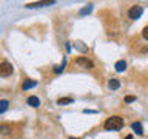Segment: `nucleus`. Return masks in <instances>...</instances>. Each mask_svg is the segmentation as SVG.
Returning a JSON list of instances; mask_svg holds the SVG:
<instances>
[{"mask_svg":"<svg viewBox=\"0 0 148 139\" xmlns=\"http://www.w3.org/2000/svg\"><path fill=\"white\" fill-rule=\"evenodd\" d=\"M105 130H108V131H119L120 128L123 127V119L120 118V116H111L105 120Z\"/></svg>","mask_w":148,"mask_h":139,"instance_id":"1","label":"nucleus"},{"mask_svg":"<svg viewBox=\"0 0 148 139\" xmlns=\"http://www.w3.org/2000/svg\"><path fill=\"white\" fill-rule=\"evenodd\" d=\"M12 71H14V68L9 62L5 60V62L0 63V77H9L12 74Z\"/></svg>","mask_w":148,"mask_h":139,"instance_id":"2","label":"nucleus"},{"mask_svg":"<svg viewBox=\"0 0 148 139\" xmlns=\"http://www.w3.org/2000/svg\"><path fill=\"white\" fill-rule=\"evenodd\" d=\"M142 12H143V8L140 6V5H134V6L130 8L128 17L131 19V20H136V19H139V17L142 16Z\"/></svg>","mask_w":148,"mask_h":139,"instance_id":"3","label":"nucleus"},{"mask_svg":"<svg viewBox=\"0 0 148 139\" xmlns=\"http://www.w3.org/2000/svg\"><path fill=\"white\" fill-rule=\"evenodd\" d=\"M76 62H77V65H80V67H85V68H88V70L94 68V63H92L90 59H86V57H79Z\"/></svg>","mask_w":148,"mask_h":139,"instance_id":"4","label":"nucleus"},{"mask_svg":"<svg viewBox=\"0 0 148 139\" xmlns=\"http://www.w3.org/2000/svg\"><path fill=\"white\" fill-rule=\"evenodd\" d=\"M56 2L51 0V2H36V3H28L25 5L26 8H42V6H49V5H54Z\"/></svg>","mask_w":148,"mask_h":139,"instance_id":"5","label":"nucleus"},{"mask_svg":"<svg viewBox=\"0 0 148 139\" xmlns=\"http://www.w3.org/2000/svg\"><path fill=\"white\" fill-rule=\"evenodd\" d=\"M26 104L31 105V107H34V108H37V107L40 105V100H39V97H37V96H29L26 99Z\"/></svg>","mask_w":148,"mask_h":139,"instance_id":"6","label":"nucleus"},{"mask_svg":"<svg viewBox=\"0 0 148 139\" xmlns=\"http://www.w3.org/2000/svg\"><path fill=\"white\" fill-rule=\"evenodd\" d=\"M12 125L11 124H2L0 125V133L2 134H12Z\"/></svg>","mask_w":148,"mask_h":139,"instance_id":"7","label":"nucleus"},{"mask_svg":"<svg viewBox=\"0 0 148 139\" xmlns=\"http://www.w3.org/2000/svg\"><path fill=\"white\" fill-rule=\"evenodd\" d=\"M34 87H37V81H25V82H23V85H22V90L26 91V90L34 88Z\"/></svg>","mask_w":148,"mask_h":139,"instance_id":"8","label":"nucleus"},{"mask_svg":"<svg viewBox=\"0 0 148 139\" xmlns=\"http://www.w3.org/2000/svg\"><path fill=\"white\" fill-rule=\"evenodd\" d=\"M114 68H116V71L122 73V71H125V70H127V62H125V60H119V62H116Z\"/></svg>","mask_w":148,"mask_h":139,"instance_id":"9","label":"nucleus"},{"mask_svg":"<svg viewBox=\"0 0 148 139\" xmlns=\"http://www.w3.org/2000/svg\"><path fill=\"white\" fill-rule=\"evenodd\" d=\"M131 128H133L137 134H143V127H142L140 122H133V124H131Z\"/></svg>","mask_w":148,"mask_h":139,"instance_id":"10","label":"nucleus"},{"mask_svg":"<svg viewBox=\"0 0 148 139\" xmlns=\"http://www.w3.org/2000/svg\"><path fill=\"white\" fill-rule=\"evenodd\" d=\"M119 87H120V82L117 81V79H111V81L108 82V88H110V90H117Z\"/></svg>","mask_w":148,"mask_h":139,"instance_id":"11","label":"nucleus"},{"mask_svg":"<svg viewBox=\"0 0 148 139\" xmlns=\"http://www.w3.org/2000/svg\"><path fill=\"white\" fill-rule=\"evenodd\" d=\"M74 99L73 97H60L57 100V105H66V104H73Z\"/></svg>","mask_w":148,"mask_h":139,"instance_id":"12","label":"nucleus"},{"mask_svg":"<svg viewBox=\"0 0 148 139\" xmlns=\"http://www.w3.org/2000/svg\"><path fill=\"white\" fill-rule=\"evenodd\" d=\"M8 107H9V102L6 99L0 100V113H5V111L8 110Z\"/></svg>","mask_w":148,"mask_h":139,"instance_id":"13","label":"nucleus"},{"mask_svg":"<svg viewBox=\"0 0 148 139\" xmlns=\"http://www.w3.org/2000/svg\"><path fill=\"white\" fill-rule=\"evenodd\" d=\"M65 65H66V59H63V62H62V65H59V67H56V68H54V73H56V74L62 73L63 70H65Z\"/></svg>","mask_w":148,"mask_h":139,"instance_id":"14","label":"nucleus"},{"mask_svg":"<svg viewBox=\"0 0 148 139\" xmlns=\"http://www.w3.org/2000/svg\"><path fill=\"white\" fill-rule=\"evenodd\" d=\"M74 46H76V48H79L80 51H88V46L82 45V42H76V43H74Z\"/></svg>","mask_w":148,"mask_h":139,"instance_id":"15","label":"nucleus"},{"mask_svg":"<svg viewBox=\"0 0 148 139\" xmlns=\"http://www.w3.org/2000/svg\"><path fill=\"white\" fill-rule=\"evenodd\" d=\"M91 11H92V6H91V5H88V8L80 9V16H83V14H90Z\"/></svg>","mask_w":148,"mask_h":139,"instance_id":"16","label":"nucleus"},{"mask_svg":"<svg viewBox=\"0 0 148 139\" xmlns=\"http://www.w3.org/2000/svg\"><path fill=\"white\" fill-rule=\"evenodd\" d=\"M142 36H143V39H145V40H148V26H145V28H143V31H142Z\"/></svg>","mask_w":148,"mask_h":139,"instance_id":"17","label":"nucleus"},{"mask_svg":"<svg viewBox=\"0 0 148 139\" xmlns=\"http://www.w3.org/2000/svg\"><path fill=\"white\" fill-rule=\"evenodd\" d=\"M134 99H136L134 96H127V97H125V102H127V104H130V102H133Z\"/></svg>","mask_w":148,"mask_h":139,"instance_id":"18","label":"nucleus"},{"mask_svg":"<svg viewBox=\"0 0 148 139\" xmlns=\"http://www.w3.org/2000/svg\"><path fill=\"white\" fill-rule=\"evenodd\" d=\"M125 139H134V138H133V134H128V136L125 138Z\"/></svg>","mask_w":148,"mask_h":139,"instance_id":"19","label":"nucleus"},{"mask_svg":"<svg viewBox=\"0 0 148 139\" xmlns=\"http://www.w3.org/2000/svg\"><path fill=\"white\" fill-rule=\"evenodd\" d=\"M69 139H79V138H73V136H71V138H69Z\"/></svg>","mask_w":148,"mask_h":139,"instance_id":"20","label":"nucleus"}]
</instances>
